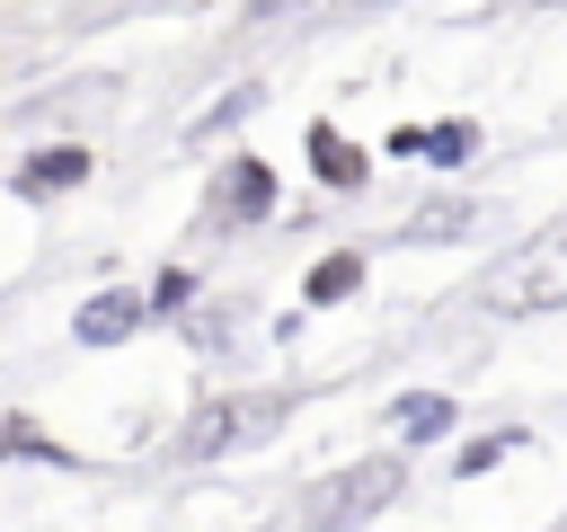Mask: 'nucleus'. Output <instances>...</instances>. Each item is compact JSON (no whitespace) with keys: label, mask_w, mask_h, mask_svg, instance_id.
<instances>
[{"label":"nucleus","mask_w":567,"mask_h":532,"mask_svg":"<svg viewBox=\"0 0 567 532\" xmlns=\"http://www.w3.org/2000/svg\"><path fill=\"white\" fill-rule=\"evenodd\" d=\"M284 426V390H248V399H213L195 426H186V452H239L248 434H275Z\"/></svg>","instance_id":"1"},{"label":"nucleus","mask_w":567,"mask_h":532,"mask_svg":"<svg viewBox=\"0 0 567 532\" xmlns=\"http://www.w3.org/2000/svg\"><path fill=\"white\" fill-rule=\"evenodd\" d=\"M399 488H408V461H399V452H372L363 470H346V479H337V488L319 497V532H337V523H363V514H381V505H390Z\"/></svg>","instance_id":"2"},{"label":"nucleus","mask_w":567,"mask_h":532,"mask_svg":"<svg viewBox=\"0 0 567 532\" xmlns=\"http://www.w3.org/2000/svg\"><path fill=\"white\" fill-rule=\"evenodd\" d=\"M390 151H399V160H425V168H461V160L478 151V124H461V115H452V124H399Z\"/></svg>","instance_id":"3"},{"label":"nucleus","mask_w":567,"mask_h":532,"mask_svg":"<svg viewBox=\"0 0 567 532\" xmlns=\"http://www.w3.org/2000/svg\"><path fill=\"white\" fill-rule=\"evenodd\" d=\"M266 213H275V168L266 160H230L221 195H213V222H266Z\"/></svg>","instance_id":"4"},{"label":"nucleus","mask_w":567,"mask_h":532,"mask_svg":"<svg viewBox=\"0 0 567 532\" xmlns=\"http://www.w3.org/2000/svg\"><path fill=\"white\" fill-rule=\"evenodd\" d=\"M71 186H89V151L80 142H44V151H27V168H18V195H71Z\"/></svg>","instance_id":"5"},{"label":"nucleus","mask_w":567,"mask_h":532,"mask_svg":"<svg viewBox=\"0 0 567 532\" xmlns=\"http://www.w3.org/2000/svg\"><path fill=\"white\" fill-rule=\"evenodd\" d=\"M142 319H151V293H97V301L71 319V337H80V346H124Z\"/></svg>","instance_id":"6"},{"label":"nucleus","mask_w":567,"mask_h":532,"mask_svg":"<svg viewBox=\"0 0 567 532\" xmlns=\"http://www.w3.org/2000/svg\"><path fill=\"white\" fill-rule=\"evenodd\" d=\"M310 168H319V186H363V177H372V160H363L337 124H310Z\"/></svg>","instance_id":"7"},{"label":"nucleus","mask_w":567,"mask_h":532,"mask_svg":"<svg viewBox=\"0 0 567 532\" xmlns=\"http://www.w3.org/2000/svg\"><path fill=\"white\" fill-rule=\"evenodd\" d=\"M390 426L408 443H434V434H452V399L443 390H408V399H390Z\"/></svg>","instance_id":"8"},{"label":"nucleus","mask_w":567,"mask_h":532,"mask_svg":"<svg viewBox=\"0 0 567 532\" xmlns=\"http://www.w3.org/2000/svg\"><path fill=\"white\" fill-rule=\"evenodd\" d=\"M354 284H363V257H354V248H328V257L310 266V284H301V301H346Z\"/></svg>","instance_id":"9"},{"label":"nucleus","mask_w":567,"mask_h":532,"mask_svg":"<svg viewBox=\"0 0 567 532\" xmlns=\"http://www.w3.org/2000/svg\"><path fill=\"white\" fill-rule=\"evenodd\" d=\"M514 443H523V426H496V434H478V443H461V452H452V470H461V479H478V470H496V461H505Z\"/></svg>","instance_id":"10"},{"label":"nucleus","mask_w":567,"mask_h":532,"mask_svg":"<svg viewBox=\"0 0 567 532\" xmlns=\"http://www.w3.org/2000/svg\"><path fill=\"white\" fill-rule=\"evenodd\" d=\"M408 239H470V204H434V213H416Z\"/></svg>","instance_id":"11"},{"label":"nucleus","mask_w":567,"mask_h":532,"mask_svg":"<svg viewBox=\"0 0 567 532\" xmlns=\"http://www.w3.org/2000/svg\"><path fill=\"white\" fill-rule=\"evenodd\" d=\"M186 301H195V275H186V266H168V275L151 284V310H186Z\"/></svg>","instance_id":"12"},{"label":"nucleus","mask_w":567,"mask_h":532,"mask_svg":"<svg viewBox=\"0 0 567 532\" xmlns=\"http://www.w3.org/2000/svg\"><path fill=\"white\" fill-rule=\"evenodd\" d=\"M9 452H44V443H35V426H18V417H0V461H9Z\"/></svg>","instance_id":"13"}]
</instances>
